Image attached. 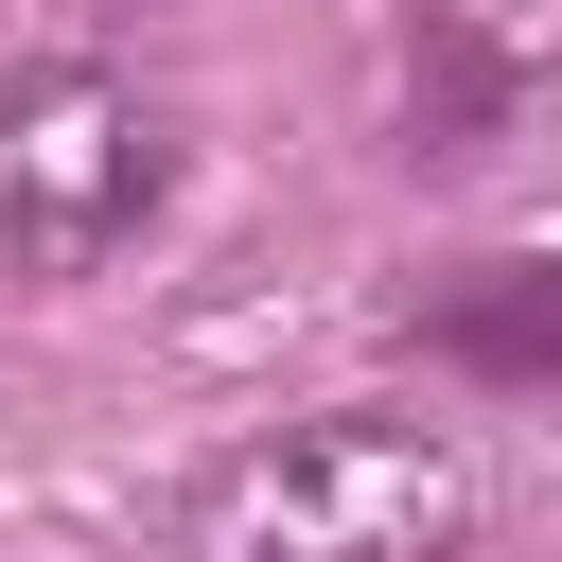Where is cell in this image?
Wrapping results in <instances>:
<instances>
[{
  "mask_svg": "<svg viewBox=\"0 0 562 562\" xmlns=\"http://www.w3.org/2000/svg\"><path fill=\"white\" fill-rule=\"evenodd\" d=\"M457 527H474V439L404 404L263 422L176 492V562H439Z\"/></svg>",
  "mask_w": 562,
  "mask_h": 562,
  "instance_id": "1",
  "label": "cell"
},
{
  "mask_svg": "<svg viewBox=\"0 0 562 562\" xmlns=\"http://www.w3.org/2000/svg\"><path fill=\"white\" fill-rule=\"evenodd\" d=\"M176 211V105L123 70H18L0 88V299H53L123 263Z\"/></svg>",
  "mask_w": 562,
  "mask_h": 562,
  "instance_id": "2",
  "label": "cell"
},
{
  "mask_svg": "<svg viewBox=\"0 0 562 562\" xmlns=\"http://www.w3.org/2000/svg\"><path fill=\"white\" fill-rule=\"evenodd\" d=\"M422 334H439L457 369H492V386H562V246L439 281V299H422Z\"/></svg>",
  "mask_w": 562,
  "mask_h": 562,
  "instance_id": "3",
  "label": "cell"
}]
</instances>
